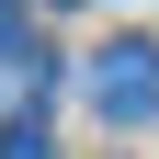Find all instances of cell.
<instances>
[{"instance_id": "6da1fadb", "label": "cell", "mask_w": 159, "mask_h": 159, "mask_svg": "<svg viewBox=\"0 0 159 159\" xmlns=\"http://www.w3.org/2000/svg\"><path fill=\"white\" fill-rule=\"evenodd\" d=\"M91 102H102V125H148V114H159V46H148V34L91 46Z\"/></svg>"}, {"instance_id": "7a4b0ae2", "label": "cell", "mask_w": 159, "mask_h": 159, "mask_svg": "<svg viewBox=\"0 0 159 159\" xmlns=\"http://www.w3.org/2000/svg\"><path fill=\"white\" fill-rule=\"evenodd\" d=\"M11 57H34V11L23 0H0V68H11Z\"/></svg>"}, {"instance_id": "3957f363", "label": "cell", "mask_w": 159, "mask_h": 159, "mask_svg": "<svg viewBox=\"0 0 159 159\" xmlns=\"http://www.w3.org/2000/svg\"><path fill=\"white\" fill-rule=\"evenodd\" d=\"M0 159H46V125H34V114H23V125H0Z\"/></svg>"}]
</instances>
